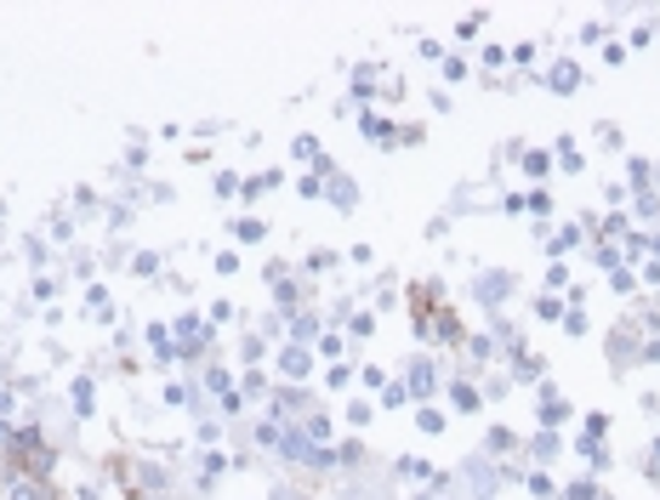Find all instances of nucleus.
Segmentation results:
<instances>
[{
    "label": "nucleus",
    "mask_w": 660,
    "mask_h": 500,
    "mask_svg": "<svg viewBox=\"0 0 660 500\" xmlns=\"http://www.w3.org/2000/svg\"><path fill=\"white\" fill-rule=\"evenodd\" d=\"M12 473H23V478H46L52 473V449L35 438V432H23V438L12 444Z\"/></svg>",
    "instance_id": "1"
}]
</instances>
